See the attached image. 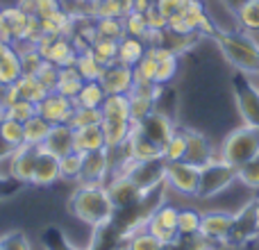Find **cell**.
Returning a JSON list of instances; mask_svg holds the SVG:
<instances>
[{
  "label": "cell",
  "instance_id": "obj_1",
  "mask_svg": "<svg viewBox=\"0 0 259 250\" xmlns=\"http://www.w3.org/2000/svg\"><path fill=\"white\" fill-rule=\"evenodd\" d=\"M68 212L80 223L89 225L91 230L112 225L114 216H116V207L107 191V184L94 182H75L71 198H68Z\"/></svg>",
  "mask_w": 259,
  "mask_h": 250
},
{
  "label": "cell",
  "instance_id": "obj_2",
  "mask_svg": "<svg viewBox=\"0 0 259 250\" xmlns=\"http://www.w3.org/2000/svg\"><path fill=\"white\" fill-rule=\"evenodd\" d=\"M216 44H219L223 57L241 75H248V77L259 75V48L255 41L250 39L248 32H243V30L219 32L216 34Z\"/></svg>",
  "mask_w": 259,
  "mask_h": 250
},
{
  "label": "cell",
  "instance_id": "obj_3",
  "mask_svg": "<svg viewBox=\"0 0 259 250\" xmlns=\"http://www.w3.org/2000/svg\"><path fill=\"white\" fill-rule=\"evenodd\" d=\"M219 157L232 164L234 169L248 164L250 159L259 157V130L252 125L243 123L241 128L232 130L228 137L223 139L219 148Z\"/></svg>",
  "mask_w": 259,
  "mask_h": 250
},
{
  "label": "cell",
  "instance_id": "obj_4",
  "mask_svg": "<svg viewBox=\"0 0 259 250\" xmlns=\"http://www.w3.org/2000/svg\"><path fill=\"white\" fill-rule=\"evenodd\" d=\"M118 173L127 175L143 193H155L166 184V161L150 159V161H134L130 159Z\"/></svg>",
  "mask_w": 259,
  "mask_h": 250
},
{
  "label": "cell",
  "instance_id": "obj_5",
  "mask_svg": "<svg viewBox=\"0 0 259 250\" xmlns=\"http://www.w3.org/2000/svg\"><path fill=\"white\" fill-rule=\"evenodd\" d=\"M234 182H237V169L216 155V159H211L209 164L200 169L198 198H214L219 193H223Z\"/></svg>",
  "mask_w": 259,
  "mask_h": 250
},
{
  "label": "cell",
  "instance_id": "obj_6",
  "mask_svg": "<svg viewBox=\"0 0 259 250\" xmlns=\"http://www.w3.org/2000/svg\"><path fill=\"white\" fill-rule=\"evenodd\" d=\"M36 50L44 55L46 62L55 64L57 68L73 66L77 59L80 50L75 48L71 36H53V34H41V39L36 41Z\"/></svg>",
  "mask_w": 259,
  "mask_h": 250
},
{
  "label": "cell",
  "instance_id": "obj_7",
  "mask_svg": "<svg viewBox=\"0 0 259 250\" xmlns=\"http://www.w3.org/2000/svg\"><path fill=\"white\" fill-rule=\"evenodd\" d=\"M234 96L243 123L259 130V82L257 77L239 75L234 80Z\"/></svg>",
  "mask_w": 259,
  "mask_h": 250
},
{
  "label": "cell",
  "instance_id": "obj_8",
  "mask_svg": "<svg viewBox=\"0 0 259 250\" xmlns=\"http://www.w3.org/2000/svg\"><path fill=\"white\" fill-rule=\"evenodd\" d=\"M166 187L182 196H198L200 187V166L189 161H166Z\"/></svg>",
  "mask_w": 259,
  "mask_h": 250
},
{
  "label": "cell",
  "instance_id": "obj_9",
  "mask_svg": "<svg viewBox=\"0 0 259 250\" xmlns=\"http://www.w3.org/2000/svg\"><path fill=\"white\" fill-rule=\"evenodd\" d=\"M178 214H180V210L173 205H157L155 212L146 219L143 228L155 239H159L164 246H168V243H173L175 239L180 237L178 234Z\"/></svg>",
  "mask_w": 259,
  "mask_h": 250
},
{
  "label": "cell",
  "instance_id": "obj_10",
  "mask_svg": "<svg viewBox=\"0 0 259 250\" xmlns=\"http://www.w3.org/2000/svg\"><path fill=\"white\" fill-rule=\"evenodd\" d=\"M107 191L112 196V202L116 207V212H123V210H130V207L139 205V202L146 198V193L123 173H112L107 180Z\"/></svg>",
  "mask_w": 259,
  "mask_h": 250
},
{
  "label": "cell",
  "instance_id": "obj_11",
  "mask_svg": "<svg viewBox=\"0 0 259 250\" xmlns=\"http://www.w3.org/2000/svg\"><path fill=\"white\" fill-rule=\"evenodd\" d=\"M259 237V216H257V198L250 200L243 210L234 214V225L232 232L228 237V243L232 246H241V243L250 241V239Z\"/></svg>",
  "mask_w": 259,
  "mask_h": 250
},
{
  "label": "cell",
  "instance_id": "obj_12",
  "mask_svg": "<svg viewBox=\"0 0 259 250\" xmlns=\"http://www.w3.org/2000/svg\"><path fill=\"white\" fill-rule=\"evenodd\" d=\"M137 128L141 130V134H146V137L150 139L152 143H157L159 148H164L166 143L170 141V137L178 132L175 121L166 112H161V109L150 112L146 118H143V121L137 123Z\"/></svg>",
  "mask_w": 259,
  "mask_h": 250
},
{
  "label": "cell",
  "instance_id": "obj_13",
  "mask_svg": "<svg viewBox=\"0 0 259 250\" xmlns=\"http://www.w3.org/2000/svg\"><path fill=\"white\" fill-rule=\"evenodd\" d=\"M73 112H75V100L68 98V96L57 94V91H50V94L36 105V114L44 116L46 121L53 125L68 123Z\"/></svg>",
  "mask_w": 259,
  "mask_h": 250
},
{
  "label": "cell",
  "instance_id": "obj_14",
  "mask_svg": "<svg viewBox=\"0 0 259 250\" xmlns=\"http://www.w3.org/2000/svg\"><path fill=\"white\" fill-rule=\"evenodd\" d=\"M232 225H234V214H228V212H207V214H202V221H200V234L211 246L214 243H228Z\"/></svg>",
  "mask_w": 259,
  "mask_h": 250
},
{
  "label": "cell",
  "instance_id": "obj_15",
  "mask_svg": "<svg viewBox=\"0 0 259 250\" xmlns=\"http://www.w3.org/2000/svg\"><path fill=\"white\" fill-rule=\"evenodd\" d=\"M100 87L105 89V94H130L134 87V71L132 66H125L121 62H114L109 66L103 68V75H100Z\"/></svg>",
  "mask_w": 259,
  "mask_h": 250
},
{
  "label": "cell",
  "instance_id": "obj_16",
  "mask_svg": "<svg viewBox=\"0 0 259 250\" xmlns=\"http://www.w3.org/2000/svg\"><path fill=\"white\" fill-rule=\"evenodd\" d=\"M112 175V164H109L107 148L98 152H87L82 155V171L80 182H94V184H107Z\"/></svg>",
  "mask_w": 259,
  "mask_h": 250
},
{
  "label": "cell",
  "instance_id": "obj_17",
  "mask_svg": "<svg viewBox=\"0 0 259 250\" xmlns=\"http://www.w3.org/2000/svg\"><path fill=\"white\" fill-rule=\"evenodd\" d=\"M36 155H39V146H30V143H23L12 150V175L16 182L32 184Z\"/></svg>",
  "mask_w": 259,
  "mask_h": 250
},
{
  "label": "cell",
  "instance_id": "obj_18",
  "mask_svg": "<svg viewBox=\"0 0 259 250\" xmlns=\"http://www.w3.org/2000/svg\"><path fill=\"white\" fill-rule=\"evenodd\" d=\"M182 132H184V137H187V155H184V161L202 169V166H207L211 159H216L219 152L211 148L209 139H207L205 134L198 132V130H182Z\"/></svg>",
  "mask_w": 259,
  "mask_h": 250
},
{
  "label": "cell",
  "instance_id": "obj_19",
  "mask_svg": "<svg viewBox=\"0 0 259 250\" xmlns=\"http://www.w3.org/2000/svg\"><path fill=\"white\" fill-rule=\"evenodd\" d=\"M62 180V166H59V157L48 152L44 146H39V155H36L34 166V178L32 184L34 187H50V184Z\"/></svg>",
  "mask_w": 259,
  "mask_h": 250
},
{
  "label": "cell",
  "instance_id": "obj_20",
  "mask_svg": "<svg viewBox=\"0 0 259 250\" xmlns=\"http://www.w3.org/2000/svg\"><path fill=\"white\" fill-rule=\"evenodd\" d=\"M127 155L134 161H150V159H164L161 157V148L157 143H152L146 134H141V130L137 128V123H132V134H130L127 143Z\"/></svg>",
  "mask_w": 259,
  "mask_h": 250
},
{
  "label": "cell",
  "instance_id": "obj_21",
  "mask_svg": "<svg viewBox=\"0 0 259 250\" xmlns=\"http://www.w3.org/2000/svg\"><path fill=\"white\" fill-rule=\"evenodd\" d=\"M73 139H75V130L68 123L53 125L48 139L44 141V148L48 152H53V155L64 157V155H68V152H73Z\"/></svg>",
  "mask_w": 259,
  "mask_h": 250
},
{
  "label": "cell",
  "instance_id": "obj_22",
  "mask_svg": "<svg viewBox=\"0 0 259 250\" xmlns=\"http://www.w3.org/2000/svg\"><path fill=\"white\" fill-rule=\"evenodd\" d=\"M21 75H23L21 55H18V50L14 46H7L0 53V89L16 85V80Z\"/></svg>",
  "mask_w": 259,
  "mask_h": 250
},
{
  "label": "cell",
  "instance_id": "obj_23",
  "mask_svg": "<svg viewBox=\"0 0 259 250\" xmlns=\"http://www.w3.org/2000/svg\"><path fill=\"white\" fill-rule=\"evenodd\" d=\"M105 134L100 125H91V128L75 130V139H73V150L87 155V152H98L105 150Z\"/></svg>",
  "mask_w": 259,
  "mask_h": 250
},
{
  "label": "cell",
  "instance_id": "obj_24",
  "mask_svg": "<svg viewBox=\"0 0 259 250\" xmlns=\"http://www.w3.org/2000/svg\"><path fill=\"white\" fill-rule=\"evenodd\" d=\"M103 121H132L130 114V98L127 94H112L105 98L103 107Z\"/></svg>",
  "mask_w": 259,
  "mask_h": 250
},
{
  "label": "cell",
  "instance_id": "obj_25",
  "mask_svg": "<svg viewBox=\"0 0 259 250\" xmlns=\"http://www.w3.org/2000/svg\"><path fill=\"white\" fill-rule=\"evenodd\" d=\"M148 46L143 39H137V36H123L121 41H118V59L116 62L125 64V66H134V64H139L143 59V55H146Z\"/></svg>",
  "mask_w": 259,
  "mask_h": 250
},
{
  "label": "cell",
  "instance_id": "obj_26",
  "mask_svg": "<svg viewBox=\"0 0 259 250\" xmlns=\"http://www.w3.org/2000/svg\"><path fill=\"white\" fill-rule=\"evenodd\" d=\"M103 134L107 148H121L132 134V121H103Z\"/></svg>",
  "mask_w": 259,
  "mask_h": 250
},
{
  "label": "cell",
  "instance_id": "obj_27",
  "mask_svg": "<svg viewBox=\"0 0 259 250\" xmlns=\"http://www.w3.org/2000/svg\"><path fill=\"white\" fill-rule=\"evenodd\" d=\"M14 87H16L18 96H21L23 100H30V103H34V105H39L41 100L50 94V91L41 85V80L36 75H21Z\"/></svg>",
  "mask_w": 259,
  "mask_h": 250
},
{
  "label": "cell",
  "instance_id": "obj_28",
  "mask_svg": "<svg viewBox=\"0 0 259 250\" xmlns=\"http://www.w3.org/2000/svg\"><path fill=\"white\" fill-rule=\"evenodd\" d=\"M73 66L77 68V73L82 75L84 82H98L100 75H103V68H105L103 64L96 59V55L91 53V50H80Z\"/></svg>",
  "mask_w": 259,
  "mask_h": 250
},
{
  "label": "cell",
  "instance_id": "obj_29",
  "mask_svg": "<svg viewBox=\"0 0 259 250\" xmlns=\"http://www.w3.org/2000/svg\"><path fill=\"white\" fill-rule=\"evenodd\" d=\"M84 87V80L82 75L77 73L75 66H66V68H59V80H57V94L68 96V98L75 100V96L80 94V89Z\"/></svg>",
  "mask_w": 259,
  "mask_h": 250
},
{
  "label": "cell",
  "instance_id": "obj_30",
  "mask_svg": "<svg viewBox=\"0 0 259 250\" xmlns=\"http://www.w3.org/2000/svg\"><path fill=\"white\" fill-rule=\"evenodd\" d=\"M50 130H53V123H48L44 116H32L30 121L23 123V132H25V143L30 146H44V141L48 139Z\"/></svg>",
  "mask_w": 259,
  "mask_h": 250
},
{
  "label": "cell",
  "instance_id": "obj_31",
  "mask_svg": "<svg viewBox=\"0 0 259 250\" xmlns=\"http://www.w3.org/2000/svg\"><path fill=\"white\" fill-rule=\"evenodd\" d=\"M14 48L18 50V55H21V66H23V75H36L39 73V68L46 64L44 55L36 50V46L32 44H16Z\"/></svg>",
  "mask_w": 259,
  "mask_h": 250
},
{
  "label": "cell",
  "instance_id": "obj_32",
  "mask_svg": "<svg viewBox=\"0 0 259 250\" xmlns=\"http://www.w3.org/2000/svg\"><path fill=\"white\" fill-rule=\"evenodd\" d=\"M107 98L105 89L100 87V82H84V87L80 89V94L75 96V105L77 107H91V109H100Z\"/></svg>",
  "mask_w": 259,
  "mask_h": 250
},
{
  "label": "cell",
  "instance_id": "obj_33",
  "mask_svg": "<svg viewBox=\"0 0 259 250\" xmlns=\"http://www.w3.org/2000/svg\"><path fill=\"white\" fill-rule=\"evenodd\" d=\"M237 25L243 32H259V0H246L237 9Z\"/></svg>",
  "mask_w": 259,
  "mask_h": 250
},
{
  "label": "cell",
  "instance_id": "obj_34",
  "mask_svg": "<svg viewBox=\"0 0 259 250\" xmlns=\"http://www.w3.org/2000/svg\"><path fill=\"white\" fill-rule=\"evenodd\" d=\"M125 248L127 250H166V246L155 239L146 228H139L134 230L132 234L125 237Z\"/></svg>",
  "mask_w": 259,
  "mask_h": 250
},
{
  "label": "cell",
  "instance_id": "obj_35",
  "mask_svg": "<svg viewBox=\"0 0 259 250\" xmlns=\"http://www.w3.org/2000/svg\"><path fill=\"white\" fill-rule=\"evenodd\" d=\"M0 141L7 148H18L25 143V132H23V123L14 121V118H3L0 121Z\"/></svg>",
  "mask_w": 259,
  "mask_h": 250
},
{
  "label": "cell",
  "instance_id": "obj_36",
  "mask_svg": "<svg viewBox=\"0 0 259 250\" xmlns=\"http://www.w3.org/2000/svg\"><path fill=\"white\" fill-rule=\"evenodd\" d=\"M94 23H96L98 39L121 41L123 36H125V25H123V18H94Z\"/></svg>",
  "mask_w": 259,
  "mask_h": 250
},
{
  "label": "cell",
  "instance_id": "obj_37",
  "mask_svg": "<svg viewBox=\"0 0 259 250\" xmlns=\"http://www.w3.org/2000/svg\"><path fill=\"white\" fill-rule=\"evenodd\" d=\"M134 71V85H155V77H157V59L152 55H143V59L139 64L132 66Z\"/></svg>",
  "mask_w": 259,
  "mask_h": 250
},
{
  "label": "cell",
  "instance_id": "obj_38",
  "mask_svg": "<svg viewBox=\"0 0 259 250\" xmlns=\"http://www.w3.org/2000/svg\"><path fill=\"white\" fill-rule=\"evenodd\" d=\"M200 221H202L200 212L180 210V214H178V234L180 237H193V234H200Z\"/></svg>",
  "mask_w": 259,
  "mask_h": 250
},
{
  "label": "cell",
  "instance_id": "obj_39",
  "mask_svg": "<svg viewBox=\"0 0 259 250\" xmlns=\"http://www.w3.org/2000/svg\"><path fill=\"white\" fill-rule=\"evenodd\" d=\"M73 130H82V128H91V125H103V112L100 109H91V107H77L73 112L71 121H68Z\"/></svg>",
  "mask_w": 259,
  "mask_h": 250
},
{
  "label": "cell",
  "instance_id": "obj_40",
  "mask_svg": "<svg viewBox=\"0 0 259 250\" xmlns=\"http://www.w3.org/2000/svg\"><path fill=\"white\" fill-rule=\"evenodd\" d=\"M89 50L96 55V59L103 66H109V64H114L118 59V41L114 39H96V44Z\"/></svg>",
  "mask_w": 259,
  "mask_h": 250
},
{
  "label": "cell",
  "instance_id": "obj_41",
  "mask_svg": "<svg viewBox=\"0 0 259 250\" xmlns=\"http://www.w3.org/2000/svg\"><path fill=\"white\" fill-rule=\"evenodd\" d=\"M184 155H187V137L182 130H178L170 137V141L161 148V157H164V161H182Z\"/></svg>",
  "mask_w": 259,
  "mask_h": 250
},
{
  "label": "cell",
  "instance_id": "obj_42",
  "mask_svg": "<svg viewBox=\"0 0 259 250\" xmlns=\"http://www.w3.org/2000/svg\"><path fill=\"white\" fill-rule=\"evenodd\" d=\"M59 166H62V180L66 182H80V171H82V155L80 152H68V155L59 157Z\"/></svg>",
  "mask_w": 259,
  "mask_h": 250
},
{
  "label": "cell",
  "instance_id": "obj_43",
  "mask_svg": "<svg viewBox=\"0 0 259 250\" xmlns=\"http://www.w3.org/2000/svg\"><path fill=\"white\" fill-rule=\"evenodd\" d=\"M178 68H180V55H168L166 59H159V62H157L155 82L161 87H166L175 75H178Z\"/></svg>",
  "mask_w": 259,
  "mask_h": 250
},
{
  "label": "cell",
  "instance_id": "obj_44",
  "mask_svg": "<svg viewBox=\"0 0 259 250\" xmlns=\"http://www.w3.org/2000/svg\"><path fill=\"white\" fill-rule=\"evenodd\" d=\"M237 182H241L248 189H259V157L250 159L248 164L237 169Z\"/></svg>",
  "mask_w": 259,
  "mask_h": 250
},
{
  "label": "cell",
  "instance_id": "obj_45",
  "mask_svg": "<svg viewBox=\"0 0 259 250\" xmlns=\"http://www.w3.org/2000/svg\"><path fill=\"white\" fill-rule=\"evenodd\" d=\"M123 25H125V34L137 36V39H143L148 32L146 14H139V12H130L127 16H123Z\"/></svg>",
  "mask_w": 259,
  "mask_h": 250
},
{
  "label": "cell",
  "instance_id": "obj_46",
  "mask_svg": "<svg viewBox=\"0 0 259 250\" xmlns=\"http://www.w3.org/2000/svg\"><path fill=\"white\" fill-rule=\"evenodd\" d=\"M32 116H36V105L30 103V100L18 98L16 103H12L7 107V118H14V121H18V123L30 121Z\"/></svg>",
  "mask_w": 259,
  "mask_h": 250
},
{
  "label": "cell",
  "instance_id": "obj_47",
  "mask_svg": "<svg viewBox=\"0 0 259 250\" xmlns=\"http://www.w3.org/2000/svg\"><path fill=\"white\" fill-rule=\"evenodd\" d=\"M125 14L127 12L121 7L118 0H105V3L96 5L94 9V18H123Z\"/></svg>",
  "mask_w": 259,
  "mask_h": 250
},
{
  "label": "cell",
  "instance_id": "obj_48",
  "mask_svg": "<svg viewBox=\"0 0 259 250\" xmlns=\"http://www.w3.org/2000/svg\"><path fill=\"white\" fill-rule=\"evenodd\" d=\"M0 243H3L5 250H32L30 239H27L23 232H16V230L3 234V237H0Z\"/></svg>",
  "mask_w": 259,
  "mask_h": 250
},
{
  "label": "cell",
  "instance_id": "obj_49",
  "mask_svg": "<svg viewBox=\"0 0 259 250\" xmlns=\"http://www.w3.org/2000/svg\"><path fill=\"white\" fill-rule=\"evenodd\" d=\"M36 77H39V80H41V85H44L48 91H55V89H57V80H59V68L55 66V64L46 62L44 66L39 68V73H36Z\"/></svg>",
  "mask_w": 259,
  "mask_h": 250
},
{
  "label": "cell",
  "instance_id": "obj_50",
  "mask_svg": "<svg viewBox=\"0 0 259 250\" xmlns=\"http://www.w3.org/2000/svg\"><path fill=\"white\" fill-rule=\"evenodd\" d=\"M187 3L189 0H155V7L159 9L166 18H173V16H178V14H182Z\"/></svg>",
  "mask_w": 259,
  "mask_h": 250
},
{
  "label": "cell",
  "instance_id": "obj_51",
  "mask_svg": "<svg viewBox=\"0 0 259 250\" xmlns=\"http://www.w3.org/2000/svg\"><path fill=\"white\" fill-rule=\"evenodd\" d=\"M59 9H62V3H59V0H36L34 16L44 21V18H50L53 14H57Z\"/></svg>",
  "mask_w": 259,
  "mask_h": 250
},
{
  "label": "cell",
  "instance_id": "obj_52",
  "mask_svg": "<svg viewBox=\"0 0 259 250\" xmlns=\"http://www.w3.org/2000/svg\"><path fill=\"white\" fill-rule=\"evenodd\" d=\"M146 21H148V30H166V27H168V18H166L155 5L146 12Z\"/></svg>",
  "mask_w": 259,
  "mask_h": 250
},
{
  "label": "cell",
  "instance_id": "obj_53",
  "mask_svg": "<svg viewBox=\"0 0 259 250\" xmlns=\"http://www.w3.org/2000/svg\"><path fill=\"white\" fill-rule=\"evenodd\" d=\"M48 250H77L75 246H73L71 241H68L66 237H59L57 243H53V246H48Z\"/></svg>",
  "mask_w": 259,
  "mask_h": 250
},
{
  "label": "cell",
  "instance_id": "obj_54",
  "mask_svg": "<svg viewBox=\"0 0 259 250\" xmlns=\"http://www.w3.org/2000/svg\"><path fill=\"white\" fill-rule=\"evenodd\" d=\"M155 5V0H137L134 3V7H132V12H139V14H146L148 9Z\"/></svg>",
  "mask_w": 259,
  "mask_h": 250
},
{
  "label": "cell",
  "instance_id": "obj_55",
  "mask_svg": "<svg viewBox=\"0 0 259 250\" xmlns=\"http://www.w3.org/2000/svg\"><path fill=\"white\" fill-rule=\"evenodd\" d=\"M118 3H121V7L130 14V12H132V7H134V3H137V0H118ZM127 14H125V16H127Z\"/></svg>",
  "mask_w": 259,
  "mask_h": 250
},
{
  "label": "cell",
  "instance_id": "obj_56",
  "mask_svg": "<svg viewBox=\"0 0 259 250\" xmlns=\"http://www.w3.org/2000/svg\"><path fill=\"white\" fill-rule=\"evenodd\" d=\"M82 3L87 5V7H91V9H96V5H100V3H105V0H82Z\"/></svg>",
  "mask_w": 259,
  "mask_h": 250
},
{
  "label": "cell",
  "instance_id": "obj_57",
  "mask_svg": "<svg viewBox=\"0 0 259 250\" xmlns=\"http://www.w3.org/2000/svg\"><path fill=\"white\" fill-rule=\"evenodd\" d=\"M59 3H62V7H64V9H68L71 5H75L77 0H59Z\"/></svg>",
  "mask_w": 259,
  "mask_h": 250
},
{
  "label": "cell",
  "instance_id": "obj_58",
  "mask_svg": "<svg viewBox=\"0 0 259 250\" xmlns=\"http://www.w3.org/2000/svg\"><path fill=\"white\" fill-rule=\"evenodd\" d=\"M257 216H259V198H257Z\"/></svg>",
  "mask_w": 259,
  "mask_h": 250
},
{
  "label": "cell",
  "instance_id": "obj_59",
  "mask_svg": "<svg viewBox=\"0 0 259 250\" xmlns=\"http://www.w3.org/2000/svg\"><path fill=\"white\" fill-rule=\"evenodd\" d=\"M116 250H127V248H125V246H121V248H116Z\"/></svg>",
  "mask_w": 259,
  "mask_h": 250
},
{
  "label": "cell",
  "instance_id": "obj_60",
  "mask_svg": "<svg viewBox=\"0 0 259 250\" xmlns=\"http://www.w3.org/2000/svg\"><path fill=\"white\" fill-rule=\"evenodd\" d=\"M0 250H5V248H3V243H0Z\"/></svg>",
  "mask_w": 259,
  "mask_h": 250
},
{
  "label": "cell",
  "instance_id": "obj_61",
  "mask_svg": "<svg viewBox=\"0 0 259 250\" xmlns=\"http://www.w3.org/2000/svg\"><path fill=\"white\" fill-rule=\"evenodd\" d=\"M257 82H259V75H257Z\"/></svg>",
  "mask_w": 259,
  "mask_h": 250
},
{
  "label": "cell",
  "instance_id": "obj_62",
  "mask_svg": "<svg viewBox=\"0 0 259 250\" xmlns=\"http://www.w3.org/2000/svg\"><path fill=\"white\" fill-rule=\"evenodd\" d=\"M0 12H3V7H0Z\"/></svg>",
  "mask_w": 259,
  "mask_h": 250
}]
</instances>
